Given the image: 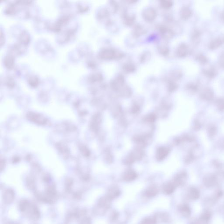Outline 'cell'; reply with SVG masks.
<instances>
[{
	"label": "cell",
	"instance_id": "7",
	"mask_svg": "<svg viewBox=\"0 0 224 224\" xmlns=\"http://www.w3.org/2000/svg\"><path fill=\"white\" fill-rule=\"evenodd\" d=\"M180 211L181 214L185 217H189L190 216L191 212L190 208L188 205L184 204L182 205L180 207Z\"/></svg>",
	"mask_w": 224,
	"mask_h": 224
},
{
	"label": "cell",
	"instance_id": "16",
	"mask_svg": "<svg viewBox=\"0 0 224 224\" xmlns=\"http://www.w3.org/2000/svg\"><path fill=\"white\" fill-rule=\"evenodd\" d=\"M17 224L13 223H9V224Z\"/></svg>",
	"mask_w": 224,
	"mask_h": 224
},
{
	"label": "cell",
	"instance_id": "4",
	"mask_svg": "<svg viewBox=\"0 0 224 224\" xmlns=\"http://www.w3.org/2000/svg\"><path fill=\"white\" fill-rule=\"evenodd\" d=\"M15 194L12 190L7 189L5 190L3 195V200L6 204H10L15 199Z\"/></svg>",
	"mask_w": 224,
	"mask_h": 224
},
{
	"label": "cell",
	"instance_id": "13",
	"mask_svg": "<svg viewBox=\"0 0 224 224\" xmlns=\"http://www.w3.org/2000/svg\"><path fill=\"white\" fill-rule=\"evenodd\" d=\"M39 79L36 76H32L29 78L28 82L29 85L33 86H36L39 83Z\"/></svg>",
	"mask_w": 224,
	"mask_h": 224
},
{
	"label": "cell",
	"instance_id": "12",
	"mask_svg": "<svg viewBox=\"0 0 224 224\" xmlns=\"http://www.w3.org/2000/svg\"><path fill=\"white\" fill-rule=\"evenodd\" d=\"M156 220L155 217H148L144 219L141 224H155Z\"/></svg>",
	"mask_w": 224,
	"mask_h": 224
},
{
	"label": "cell",
	"instance_id": "10",
	"mask_svg": "<svg viewBox=\"0 0 224 224\" xmlns=\"http://www.w3.org/2000/svg\"><path fill=\"white\" fill-rule=\"evenodd\" d=\"M174 190V186L172 185V184H170V183L166 184V185L164 186V188H163V191H164V192L166 194V195H170V194H171L173 192Z\"/></svg>",
	"mask_w": 224,
	"mask_h": 224
},
{
	"label": "cell",
	"instance_id": "5",
	"mask_svg": "<svg viewBox=\"0 0 224 224\" xmlns=\"http://www.w3.org/2000/svg\"><path fill=\"white\" fill-rule=\"evenodd\" d=\"M187 197L191 200H197L200 197V192L197 189H191L188 193Z\"/></svg>",
	"mask_w": 224,
	"mask_h": 224
},
{
	"label": "cell",
	"instance_id": "2",
	"mask_svg": "<svg viewBox=\"0 0 224 224\" xmlns=\"http://www.w3.org/2000/svg\"><path fill=\"white\" fill-rule=\"evenodd\" d=\"M56 193L54 188L50 187L47 190L45 195L43 196L42 200L48 203H52L56 200Z\"/></svg>",
	"mask_w": 224,
	"mask_h": 224
},
{
	"label": "cell",
	"instance_id": "11",
	"mask_svg": "<svg viewBox=\"0 0 224 224\" xmlns=\"http://www.w3.org/2000/svg\"><path fill=\"white\" fill-rule=\"evenodd\" d=\"M211 217V212H209V211H205V212H204L203 214L201 215L200 219L203 222H207L209 221Z\"/></svg>",
	"mask_w": 224,
	"mask_h": 224
},
{
	"label": "cell",
	"instance_id": "8",
	"mask_svg": "<svg viewBox=\"0 0 224 224\" xmlns=\"http://www.w3.org/2000/svg\"><path fill=\"white\" fill-rule=\"evenodd\" d=\"M4 64L5 67L7 68L11 69L13 67L14 65V59L12 55H7L5 59Z\"/></svg>",
	"mask_w": 224,
	"mask_h": 224
},
{
	"label": "cell",
	"instance_id": "6",
	"mask_svg": "<svg viewBox=\"0 0 224 224\" xmlns=\"http://www.w3.org/2000/svg\"><path fill=\"white\" fill-rule=\"evenodd\" d=\"M119 194H120V191L119 190L117 187H114L111 188L109 189L106 196L112 200L117 198L119 196Z\"/></svg>",
	"mask_w": 224,
	"mask_h": 224
},
{
	"label": "cell",
	"instance_id": "9",
	"mask_svg": "<svg viewBox=\"0 0 224 224\" xmlns=\"http://www.w3.org/2000/svg\"><path fill=\"white\" fill-rule=\"evenodd\" d=\"M158 193V190L156 187L151 186L146 190V194L147 197H152L156 196Z\"/></svg>",
	"mask_w": 224,
	"mask_h": 224
},
{
	"label": "cell",
	"instance_id": "1",
	"mask_svg": "<svg viewBox=\"0 0 224 224\" xmlns=\"http://www.w3.org/2000/svg\"><path fill=\"white\" fill-rule=\"evenodd\" d=\"M19 208L21 212L27 214L31 219L37 220L40 217V212L37 206L27 200H22Z\"/></svg>",
	"mask_w": 224,
	"mask_h": 224
},
{
	"label": "cell",
	"instance_id": "3",
	"mask_svg": "<svg viewBox=\"0 0 224 224\" xmlns=\"http://www.w3.org/2000/svg\"><path fill=\"white\" fill-rule=\"evenodd\" d=\"M111 204V200L107 196L102 197L100 198L98 203V207L99 209L105 211L110 207Z\"/></svg>",
	"mask_w": 224,
	"mask_h": 224
},
{
	"label": "cell",
	"instance_id": "14",
	"mask_svg": "<svg viewBox=\"0 0 224 224\" xmlns=\"http://www.w3.org/2000/svg\"><path fill=\"white\" fill-rule=\"evenodd\" d=\"M136 175L134 173L132 172H129L125 175L124 177L125 180L127 181H132L136 178Z\"/></svg>",
	"mask_w": 224,
	"mask_h": 224
},
{
	"label": "cell",
	"instance_id": "15",
	"mask_svg": "<svg viewBox=\"0 0 224 224\" xmlns=\"http://www.w3.org/2000/svg\"><path fill=\"white\" fill-rule=\"evenodd\" d=\"M80 224H91V222L89 217H86L81 221Z\"/></svg>",
	"mask_w": 224,
	"mask_h": 224
}]
</instances>
